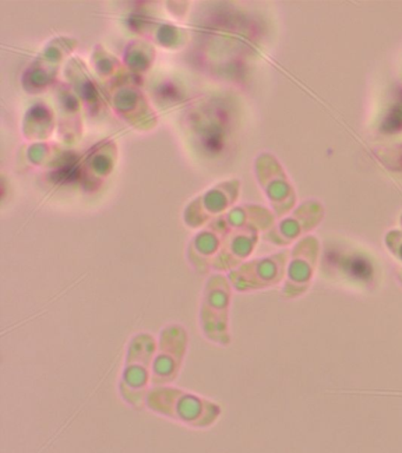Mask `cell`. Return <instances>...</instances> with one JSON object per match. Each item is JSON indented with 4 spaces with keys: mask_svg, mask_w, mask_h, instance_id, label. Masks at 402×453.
I'll return each mask as SVG.
<instances>
[{
    "mask_svg": "<svg viewBox=\"0 0 402 453\" xmlns=\"http://www.w3.org/2000/svg\"><path fill=\"white\" fill-rule=\"evenodd\" d=\"M232 286L224 275H213L204 286L200 307V327L204 338L217 346L231 342Z\"/></svg>",
    "mask_w": 402,
    "mask_h": 453,
    "instance_id": "3957f363",
    "label": "cell"
},
{
    "mask_svg": "<svg viewBox=\"0 0 402 453\" xmlns=\"http://www.w3.org/2000/svg\"><path fill=\"white\" fill-rule=\"evenodd\" d=\"M146 407L151 412L193 427H208L220 418L221 406L213 400L172 385L153 386Z\"/></svg>",
    "mask_w": 402,
    "mask_h": 453,
    "instance_id": "6da1fadb",
    "label": "cell"
},
{
    "mask_svg": "<svg viewBox=\"0 0 402 453\" xmlns=\"http://www.w3.org/2000/svg\"><path fill=\"white\" fill-rule=\"evenodd\" d=\"M157 339L150 333H137L126 346L125 365L118 382L123 402L133 409L146 407L151 388Z\"/></svg>",
    "mask_w": 402,
    "mask_h": 453,
    "instance_id": "7a4b0ae2",
    "label": "cell"
},
{
    "mask_svg": "<svg viewBox=\"0 0 402 453\" xmlns=\"http://www.w3.org/2000/svg\"><path fill=\"white\" fill-rule=\"evenodd\" d=\"M189 349V333L181 324H168L161 329L155 354L153 386L171 385L178 378Z\"/></svg>",
    "mask_w": 402,
    "mask_h": 453,
    "instance_id": "277c9868",
    "label": "cell"
}]
</instances>
